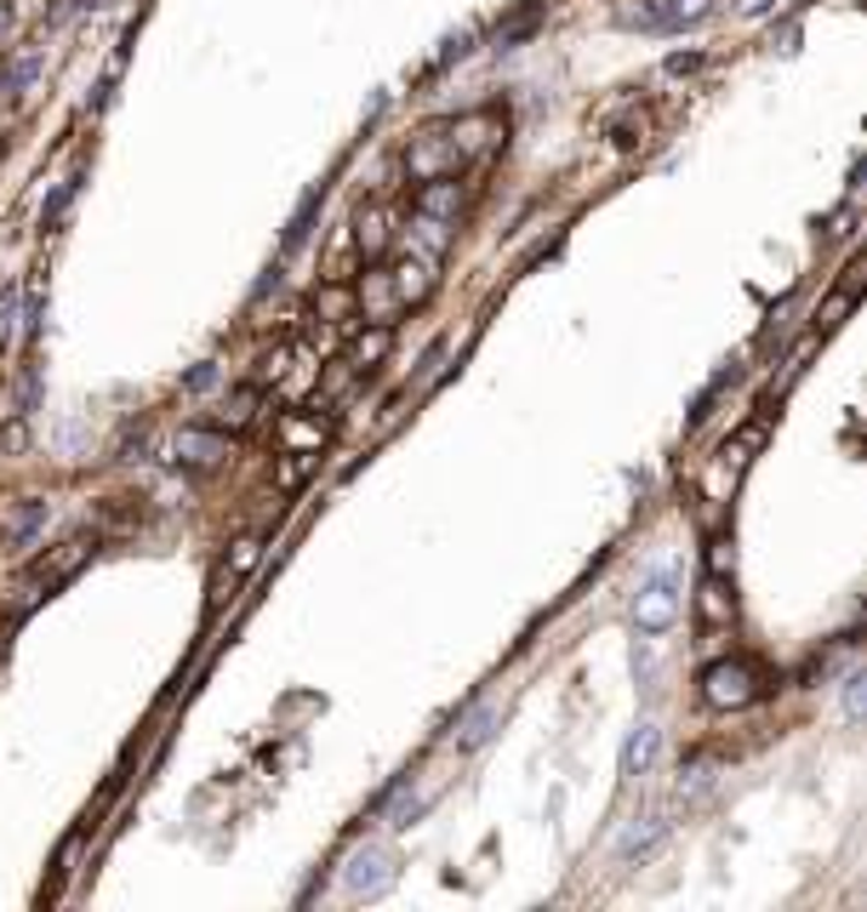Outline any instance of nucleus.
<instances>
[{"label":"nucleus","mask_w":867,"mask_h":912,"mask_svg":"<svg viewBox=\"0 0 867 912\" xmlns=\"http://www.w3.org/2000/svg\"><path fill=\"white\" fill-rule=\"evenodd\" d=\"M258 553H263V542H258V537H246V542H235V553L223 560V571H228V576H240V571L258 565Z\"/></svg>","instance_id":"4be33fe9"},{"label":"nucleus","mask_w":867,"mask_h":912,"mask_svg":"<svg viewBox=\"0 0 867 912\" xmlns=\"http://www.w3.org/2000/svg\"><path fill=\"white\" fill-rule=\"evenodd\" d=\"M753 445H764V422H748L743 434L725 445V463H748V451H753Z\"/></svg>","instance_id":"412c9836"},{"label":"nucleus","mask_w":867,"mask_h":912,"mask_svg":"<svg viewBox=\"0 0 867 912\" xmlns=\"http://www.w3.org/2000/svg\"><path fill=\"white\" fill-rule=\"evenodd\" d=\"M0 451H7V456H23V451H29V422L12 417L7 428H0Z\"/></svg>","instance_id":"b1692460"},{"label":"nucleus","mask_w":867,"mask_h":912,"mask_svg":"<svg viewBox=\"0 0 867 912\" xmlns=\"http://www.w3.org/2000/svg\"><path fill=\"white\" fill-rule=\"evenodd\" d=\"M867 713V673H845V719Z\"/></svg>","instance_id":"5701e85b"},{"label":"nucleus","mask_w":867,"mask_h":912,"mask_svg":"<svg viewBox=\"0 0 867 912\" xmlns=\"http://www.w3.org/2000/svg\"><path fill=\"white\" fill-rule=\"evenodd\" d=\"M92 548H97L92 537H69V542L52 553V560H40L29 576H23V588H17V604H12V611H29V604H35V599H46V593L58 588V581H69L74 571H81V560H86Z\"/></svg>","instance_id":"7ed1b4c3"},{"label":"nucleus","mask_w":867,"mask_h":912,"mask_svg":"<svg viewBox=\"0 0 867 912\" xmlns=\"http://www.w3.org/2000/svg\"><path fill=\"white\" fill-rule=\"evenodd\" d=\"M389 291H394V302H423V297L434 291V257H405V263H394Z\"/></svg>","instance_id":"6e6552de"},{"label":"nucleus","mask_w":867,"mask_h":912,"mask_svg":"<svg viewBox=\"0 0 867 912\" xmlns=\"http://www.w3.org/2000/svg\"><path fill=\"white\" fill-rule=\"evenodd\" d=\"M74 194H81V171H69V177H63V183H58V194H52V200H46V212H40V223H46V228H58V223H63V212L74 206Z\"/></svg>","instance_id":"f3484780"},{"label":"nucleus","mask_w":867,"mask_h":912,"mask_svg":"<svg viewBox=\"0 0 867 912\" xmlns=\"http://www.w3.org/2000/svg\"><path fill=\"white\" fill-rule=\"evenodd\" d=\"M389 343H394V332H389V325H382V320H377V325H371V332H366L360 343H354V348H348V365H354V371H360V376H366V371H377L382 360H389Z\"/></svg>","instance_id":"9d476101"},{"label":"nucleus","mask_w":867,"mask_h":912,"mask_svg":"<svg viewBox=\"0 0 867 912\" xmlns=\"http://www.w3.org/2000/svg\"><path fill=\"white\" fill-rule=\"evenodd\" d=\"M343 884H348V896H382V890L394 884V850H382V844H360V850L348 855Z\"/></svg>","instance_id":"20e7f679"},{"label":"nucleus","mask_w":867,"mask_h":912,"mask_svg":"<svg viewBox=\"0 0 867 912\" xmlns=\"http://www.w3.org/2000/svg\"><path fill=\"white\" fill-rule=\"evenodd\" d=\"M320 194H325V189H309V194H302V206H297V217H292V228H286V251H297L302 240H309V223H314V212H320Z\"/></svg>","instance_id":"a211bd4d"},{"label":"nucleus","mask_w":867,"mask_h":912,"mask_svg":"<svg viewBox=\"0 0 867 912\" xmlns=\"http://www.w3.org/2000/svg\"><path fill=\"white\" fill-rule=\"evenodd\" d=\"M691 69H702L697 52H674V58H668V74H691Z\"/></svg>","instance_id":"a878e982"},{"label":"nucleus","mask_w":867,"mask_h":912,"mask_svg":"<svg viewBox=\"0 0 867 912\" xmlns=\"http://www.w3.org/2000/svg\"><path fill=\"white\" fill-rule=\"evenodd\" d=\"M212 383H217V365H194V371H189V383H183V388H189V394H206Z\"/></svg>","instance_id":"393cba45"},{"label":"nucleus","mask_w":867,"mask_h":912,"mask_svg":"<svg viewBox=\"0 0 867 912\" xmlns=\"http://www.w3.org/2000/svg\"><path fill=\"white\" fill-rule=\"evenodd\" d=\"M331 411L320 405V411H292V417H280V451L286 456H320L325 440H331Z\"/></svg>","instance_id":"39448f33"},{"label":"nucleus","mask_w":867,"mask_h":912,"mask_svg":"<svg viewBox=\"0 0 867 912\" xmlns=\"http://www.w3.org/2000/svg\"><path fill=\"white\" fill-rule=\"evenodd\" d=\"M668 816H645V821H633L628 827V839L617 844V861H622V867H633V861H645V855H656V844L662 839H668Z\"/></svg>","instance_id":"1a4fd4ad"},{"label":"nucleus","mask_w":867,"mask_h":912,"mask_svg":"<svg viewBox=\"0 0 867 912\" xmlns=\"http://www.w3.org/2000/svg\"><path fill=\"white\" fill-rule=\"evenodd\" d=\"M35 74H40V52H23V58L7 69V81H0V92H7V97H23V92H29V81H35Z\"/></svg>","instance_id":"6ab92c4d"},{"label":"nucleus","mask_w":867,"mask_h":912,"mask_svg":"<svg viewBox=\"0 0 867 912\" xmlns=\"http://www.w3.org/2000/svg\"><path fill=\"white\" fill-rule=\"evenodd\" d=\"M17 309H23V286H7V291H0V343H12V332H17Z\"/></svg>","instance_id":"aec40b11"},{"label":"nucleus","mask_w":867,"mask_h":912,"mask_svg":"<svg viewBox=\"0 0 867 912\" xmlns=\"http://www.w3.org/2000/svg\"><path fill=\"white\" fill-rule=\"evenodd\" d=\"M656 753H662V730L651 724V719H640L628 730V742H622V776L628 781H640V776H651V765H656Z\"/></svg>","instance_id":"0eeeda50"},{"label":"nucleus","mask_w":867,"mask_h":912,"mask_svg":"<svg viewBox=\"0 0 867 912\" xmlns=\"http://www.w3.org/2000/svg\"><path fill=\"white\" fill-rule=\"evenodd\" d=\"M251 417H258V388H240V394L217 411V428H228V434H235V428H246Z\"/></svg>","instance_id":"dca6fc26"},{"label":"nucleus","mask_w":867,"mask_h":912,"mask_svg":"<svg viewBox=\"0 0 867 912\" xmlns=\"http://www.w3.org/2000/svg\"><path fill=\"white\" fill-rule=\"evenodd\" d=\"M171 456L183 468H217L223 456H235V440H228L223 428H183V434L171 440Z\"/></svg>","instance_id":"423d86ee"},{"label":"nucleus","mask_w":867,"mask_h":912,"mask_svg":"<svg viewBox=\"0 0 867 912\" xmlns=\"http://www.w3.org/2000/svg\"><path fill=\"white\" fill-rule=\"evenodd\" d=\"M40 530H46V502H29V508H23V514L7 525V537H12V548H29Z\"/></svg>","instance_id":"2eb2a0df"},{"label":"nucleus","mask_w":867,"mask_h":912,"mask_svg":"<svg viewBox=\"0 0 867 912\" xmlns=\"http://www.w3.org/2000/svg\"><path fill=\"white\" fill-rule=\"evenodd\" d=\"M764 691H771V673H764L753 656H725V662L702 668V701L708 707H753Z\"/></svg>","instance_id":"f257e3e1"},{"label":"nucleus","mask_w":867,"mask_h":912,"mask_svg":"<svg viewBox=\"0 0 867 912\" xmlns=\"http://www.w3.org/2000/svg\"><path fill=\"white\" fill-rule=\"evenodd\" d=\"M679 604H685L679 571H651L645 588H640V599H633V633H645V639L668 633V627L679 622Z\"/></svg>","instance_id":"f03ea898"},{"label":"nucleus","mask_w":867,"mask_h":912,"mask_svg":"<svg viewBox=\"0 0 867 912\" xmlns=\"http://www.w3.org/2000/svg\"><path fill=\"white\" fill-rule=\"evenodd\" d=\"M354 240H360L366 257H382V245H389V212H366L360 228H354Z\"/></svg>","instance_id":"4468645a"},{"label":"nucleus","mask_w":867,"mask_h":912,"mask_svg":"<svg viewBox=\"0 0 867 912\" xmlns=\"http://www.w3.org/2000/svg\"><path fill=\"white\" fill-rule=\"evenodd\" d=\"M497 724H502V707H497V701L474 707V713L463 719V736H456V747H463V753H479V747L497 736Z\"/></svg>","instance_id":"9b49d317"},{"label":"nucleus","mask_w":867,"mask_h":912,"mask_svg":"<svg viewBox=\"0 0 867 912\" xmlns=\"http://www.w3.org/2000/svg\"><path fill=\"white\" fill-rule=\"evenodd\" d=\"M12 23H17V12L7 7V0H0V40H7V35H12Z\"/></svg>","instance_id":"bb28decb"},{"label":"nucleus","mask_w":867,"mask_h":912,"mask_svg":"<svg viewBox=\"0 0 867 912\" xmlns=\"http://www.w3.org/2000/svg\"><path fill=\"white\" fill-rule=\"evenodd\" d=\"M697 604H702V622H713V627H725V622H736V599L725 593V581H720V576H708V581H702V593H697Z\"/></svg>","instance_id":"f8f14e48"},{"label":"nucleus","mask_w":867,"mask_h":912,"mask_svg":"<svg viewBox=\"0 0 867 912\" xmlns=\"http://www.w3.org/2000/svg\"><path fill=\"white\" fill-rule=\"evenodd\" d=\"M702 17H708V0H668V7H656V29H691Z\"/></svg>","instance_id":"ddd939ff"}]
</instances>
